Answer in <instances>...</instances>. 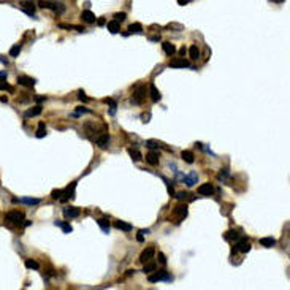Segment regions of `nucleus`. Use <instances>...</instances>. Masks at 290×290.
<instances>
[{
    "label": "nucleus",
    "mask_w": 290,
    "mask_h": 290,
    "mask_svg": "<svg viewBox=\"0 0 290 290\" xmlns=\"http://www.w3.org/2000/svg\"><path fill=\"white\" fill-rule=\"evenodd\" d=\"M129 154H130V157H132V160H133V162H140V160H141V154H140V151H137V149H130V151H129Z\"/></svg>",
    "instance_id": "nucleus-29"
},
{
    "label": "nucleus",
    "mask_w": 290,
    "mask_h": 290,
    "mask_svg": "<svg viewBox=\"0 0 290 290\" xmlns=\"http://www.w3.org/2000/svg\"><path fill=\"white\" fill-rule=\"evenodd\" d=\"M105 24V19H98V25H103Z\"/></svg>",
    "instance_id": "nucleus-49"
},
{
    "label": "nucleus",
    "mask_w": 290,
    "mask_h": 290,
    "mask_svg": "<svg viewBox=\"0 0 290 290\" xmlns=\"http://www.w3.org/2000/svg\"><path fill=\"white\" fill-rule=\"evenodd\" d=\"M260 244L265 246V247H273V246L276 244V239H274L273 236H266V238H262V239H260Z\"/></svg>",
    "instance_id": "nucleus-22"
},
{
    "label": "nucleus",
    "mask_w": 290,
    "mask_h": 290,
    "mask_svg": "<svg viewBox=\"0 0 290 290\" xmlns=\"http://www.w3.org/2000/svg\"><path fill=\"white\" fill-rule=\"evenodd\" d=\"M197 181H198V176H197L195 171H192L189 176H184V182H186L187 187H193V186L197 184Z\"/></svg>",
    "instance_id": "nucleus-13"
},
{
    "label": "nucleus",
    "mask_w": 290,
    "mask_h": 290,
    "mask_svg": "<svg viewBox=\"0 0 290 290\" xmlns=\"http://www.w3.org/2000/svg\"><path fill=\"white\" fill-rule=\"evenodd\" d=\"M144 97H146V87L144 86H140V87L135 89V92L132 95V102L137 103V105H140V103H143Z\"/></svg>",
    "instance_id": "nucleus-3"
},
{
    "label": "nucleus",
    "mask_w": 290,
    "mask_h": 290,
    "mask_svg": "<svg viewBox=\"0 0 290 290\" xmlns=\"http://www.w3.org/2000/svg\"><path fill=\"white\" fill-rule=\"evenodd\" d=\"M129 32L130 33H143V25L135 22V24H130L129 25Z\"/></svg>",
    "instance_id": "nucleus-24"
},
{
    "label": "nucleus",
    "mask_w": 290,
    "mask_h": 290,
    "mask_svg": "<svg viewBox=\"0 0 290 290\" xmlns=\"http://www.w3.org/2000/svg\"><path fill=\"white\" fill-rule=\"evenodd\" d=\"M159 159H160V155H159V152H155V151H149L148 154H146V162L149 163V165H157L159 163Z\"/></svg>",
    "instance_id": "nucleus-10"
},
{
    "label": "nucleus",
    "mask_w": 290,
    "mask_h": 290,
    "mask_svg": "<svg viewBox=\"0 0 290 290\" xmlns=\"http://www.w3.org/2000/svg\"><path fill=\"white\" fill-rule=\"evenodd\" d=\"M21 203H25V204H38L40 203V198H30V197H24L19 200Z\"/></svg>",
    "instance_id": "nucleus-27"
},
{
    "label": "nucleus",
    "mask_w": 290,
    "mask_h": 290,
    "mask_svg": "<svg viewBox=\"0 0 290 290\" xmlns=\"http://www.w3.org/2000/svg\"><path fill=\"white\" fill-rule=\"evenodd\" d=\"M159 281H173V276H170L167 271H157L154 274H149V282H159Z\"/></svg>",
    "instance_id": "nucleus-2"
},
{
    "label": "nucleus",
    "mask_w": 290,
    "mask_h": 290,
    "mask_svg": "<svg viewBox=\"0 0 290 290\" xmlns=\"http://www.w3.org/2000/svg\"><path fill=\"white\" fill-rule=\"evenodd\" d=\"M103 102H105V103H108V105H111V108H116V106H117V105H116V102H114V100H111V98H105Z\"/></svg>",
    "instance_id": "nucleus-39"
},
{
    "label": "nucleus",
    "mask_w": 290,
    "mask_h": 290,
    "mask_svg": "<svg viewBox=\"0 0 290 290\" xmlns=\"http://www.w3.org/2000/svg\"><path fill=\"white\" fill-rule=\"evenodd\" d=\"M235 251H239V252H249L251 251V243L247 238H239L235 244Z\"/></svg>",
    "instance_id": "nucleus-4"
},
{
    "label": "nucleus",
    "mask_w": 290,
    "mask_h": 290,
    "mask_svg": "<svg viewBox=\"0 0 290 290\" xmlns=\"http://www.w3.org/2000/svg\"><path fill=\"white\" fill-rule=\"evenodd\" d=\"M154 254H155V249H154L152 246H149V247H146V249L141 252V255H140V260H141V262L146 265V263H148V262H149V260L154 257Z\"/></svg>",
    "instance_id": "nucleus-6"
},
{
    "label": "nucleus",
    "mask_w": 290,
    "mask_h": 290,
    "mask_svg": "<svg viewBox=\"0 0 290 290\" xmlns=\"http://www.w3.org/2000/svg\"><path fill=\"white\" fill-rule=\"evenodd\" d=\"M162 49H163V53L167 54V56H173V54L176 53V48H175V45L168 43V41H163V43H162Z\"/></svg>",
    "instance_id": "nucleus-14"
},
{
    "label": "nucleus",
    "mask_w": 290,
    "mask_h": 290,
    "mask_svg": "<svg viewBox=\"0 0 290 290\" xmlns=\"http://www.w3.org/2000/svg\"><path fill=\"white\" fill-rule=\"evenodd\" d=\"M137 239H138V241L141 243V241H143V235H140V233H138V236H137Z\"/></svg>",
    "instance_id": "nucleus-47"
},
{
    "label": "nucleus",
    "mask_w": 290,
    "mask_h": 290,
    "mask_svg": "<svg viewBox=\"0 0 290 290\" xmlns=\"http://www.w3.org/2000/svg\"><path fill=\"white\" fill-rule=\"evenodd\" d=\"M7 220L13 222V224H21L24 220V214L19 211H8L7 213Z\"/></svg>",
    "instance_id": "nucleus-5"
},
{
    "label": "nucleus",
    "mask_w": 290,
    "mask_h": 290,
    "mask_svg": "<svg viewBox=\"0 0 290 290\" xmlns=\"http://www.w3.org/2000/svg\"><path fill=\"white\" fill-rule=\"evenodd\" d=\"M36 138H43L45 135H46V125H45V122H40L38 124V130H36Z\"/></svg>",
    "instance_id": "nucleus-25"
},
{
    "label": "nucleus",
    "mask_w": 290,
    "mask_h": 290,
    "mask_svg": "<svg viewBox=\"0 0 290 290\" xmlns=\"http://www.w3.org/2000/svg\"><path fill=\"white\" fill-rule=\"evenodd\" d=\"M159 146H160V143H159V141H155V140H148V141H146V148H149L151 151L157 149Z\"/></svg>",
    "instance_id": "nucleus-31"
},
{
    "label": "nucleus",
    "mask_w": 290,
    "mask_h": 290,
    "mask_svg": "<svg viewBox=\"0 0 290 290\" xmlns=\"http://www.w3.org/2000/svg\"><path fill=\"white\" fill-rule=\"evenodd\" d=\"M189 56H190L192 60H198L200 59V49L197 48V45H192L189 48Z\"/></svg>",
    "instance_id": "nucleus-19"
},
{
    "label": "nucleus",
    "mask_w": 290,
    "mask_h": 290,
    "mask_svg": "<svg viewBox=\"0 0 290 290\" xmlns=\"http://www.w3.org/2000/svg\"><path fill=\"white\" fill-rule=\"evenodd\" d=\"M18 84L25 86V87H33L35 86V79L30 76H18Z\"/></svg>",
    "instance_id": "nucleus-9"
},
{
    "label": "nucleus",
    "mask_w": 290,
    "mask_h": 290,
    "mask_svg": "<svg viewBox=\"0 0 290 290\" xmlns=\"http://www.w3.org/2000/svg\"><path fill=\"white\" fill-rule=\"evenodd\" d=\"M25 266L27 268H30V270H40V263L38 262H35V260H25Z\"/></svg>",
    "instance_id": "nucleus-30"
},
{
    "label": "nucleus",
    "mask_w": 290,
    "mask_h": 290,
    "mask_svg": "<svg viewBox=\"0 0 290 290\" xmlns=\"http://www.w3.org/2000/svg\"><path fill=\"white\" fill-rule=\"evenodd\" d=\"M78 97H79V100H82V102H89V97L82 92V91H79V94H78Z\"/></svg>",
    "instance_id": "nucleus-37"
},
{
    "label": "nucleus",
    "mask_w": 290,
    "mask_h": 290,
    "mask_svg": "<svg viewBox=\"0 0 290 290\" xmlns=\"http://www.w3.org/2000/svg\"><path fill=\"white\" fill-rule=\"evenodd\" d=\"M78 113H91V111H89L87 108H82V106H78ZM78 113H76V114H78Z\"/></svg>",
    "instance_id": "nucleus-41"
},
{
    "label": "nucleus",
    "mask_w": 290,
    "mask_h": 290,
    "mask_svg": "<svg viewBox=\"0 0 290 290\" xmlns=\"http://www.w3.org/2000/svg\"><path fill=\"white\" fill-rule=\"evenodd\" d=\"M230 173H228V170H224V171H220V176H228Z\"/></svg>",
    "instance_id": "nucleus-45"
},
{
    "label": "nucleus",
    "mask_w": 290,
    "mask_h": 290,
    "mask_svg": "<svg viewBox=\"0 0 290 290\" xmlns=\"http://www.w3.org/2000/svg\"><path fill=\"white\" fill-rule=\"evenodd\" d=\"M60 227H62L64 233H71V230H73V228H71V225H68V224H64V222H62V225H60Z\"/></svg>",
    "instance_id": "nucleus-36"
},
{
    "label": "nucleus",
    "mask_w": 290,
    "mask_h": 290,
    "mask_svg": "<svg viewBox=\"0 0 290 290\" xmlns=\"http://www.w3.org/2000/svg\"><path fill=\"white\" fill-rule=\"evenodd\" d=\"M81 19L84 21V22H87V24H92V22H95L97 18H95V14L91 10H84V11L81 13Z\"/></svg>",
    "instance_id": "nucleus-12"
},
{
    "label": "nucleus",
    "mask_w": 290,
    "mask_h": 290,
    "mask_svg": "<svg viewBox=\"0 0 290 290\" xmlns=\"http://www.w3.org/2000/svg\"><path fill=\"white\" fill-rule=\"evenodd\" d=\"M0 91H13L8 82H0Z\"/></svg>",
    "instance_id": "nucleus-34"
},
{
    "label": "nucleus",
    "mask_w": 290,
    "mask_h": 290,
    "mask_svg": "<svg viewBox=\"0 0 290 290\" xmlns=\"http://www.w3.org/2000/svg\"><path fill=\"white\" fill-rule=\"evenodd\" d=\"M114 227L119 228V230H122V231H132V225L127 224V222H124V220H117L114 224Z\"/></svg>",
    "instance_id": "nucleus-18"
},
{
    "label": "nucleus",
    "mask_w": 290,
    "mask_h": 290,
    "mask_svg": "<svg viewBox=\"0 0 290 290\" xmlns=\"http://www.w3.org/2000/svg\"><path fill=\"white\" fill-rule=\"evenodd\" d=\"M62 192H64V190H60V189H54L53 193H51V197H53V198H60Z\"/></svg>",
    "instance_id": "nucleus-35"
},
{
    "label": "nucleus",
    "mask_w": 290,
    "mask_h": 290,
    "mask_svg": "<svg viewBox=\"0 0 290 290\" xmlns=\"http://www.w3.org/2000/svg\"><path fill=\"white\" fill-rule=\"evenodd\" d=\"M173 214L178 216L179 219H184L187 216V204H178L176 208L173 209Z\"/></svg>",
    "instance_id": "nucleus-11"
},
{
    "label": "nucleus",
    "mask_w": 290,
    "mask_h": 290,
    "mask_svg": "<svg viewBox=\"0 0 290 290\" xmlns=\"http://www.w3.org/2000/svg\"><path fill=\"white\" fill-rule=\"evenodd\" d=\"M108 143H109V135H108V133H103V135H100V137L97 138V144H98V148H102V149H105V148L108 146Z\"/></svg>",
    "instance_id": "nucleus-15"
},
{
    "label": "nucleus",
    "mask_w": 290,
    "mask_h": 290,
    "mask_svg": "<svg viewBox=\"0 0 290 290\" xmlns=\"http://www.w3.org/2000/svg\"><path fill=\"white\" fill-rule=\"evenodd\" d=\"M97 224L102 227V230H103L105 233H108V231H109V222H108V219L102 217V219H98V220H97Z\"/></svg>",
    "instance_id": "nucleus-26"
},
{
    "label": "nucleus",
    "mask_w": 290,
    "mask_h": 290,
    "mask_svg": "<svg viewBox=\"0 0 290 290\" xmlns=\"http://www.w3.org/2000/svg\"><path fill=\"white\" fill-rule=\"evenodd\" d=\"M41 8H51L53 11H56V13H59V14H62L64 11H65V5L64 3H56V2H40L38 3Z\"/></svg>",
    "instance_id": "nucleus-1"
},
{
    "label": "nucleus",
    "mask_w": 290,
    "mask_h": 290,
    "mask_svg": "<svg viewBox=\"0 0 290 290\" xmlns=\"http://www.w3.org/2000/svg\"><path fill=\"white\" fill-rule=\"evenodd\" d=\"M187 195H189L187 192H178V193H175V197H176L178 200H184V198H186Z\"/></svg>",
    "instance_id": "nucleus-38"
},
{
    "label": "nucleus",
    "mask_w": 290,
    "mask_h": 290,
    "mask_svg": "<svg viewBox=\"0 0 290 290\" xmlns=\"http://www.w3.org/2000/svg\"><path fill=\"white\" fill-rule=\"evenodd\" d=\"M64 213H65V216H67V217H71V219H73V217H78V216L81 214L79 208H75V206H73V208H68V209H65Z\"/></svg>",
    "instance_id": "nucleus-21"
},
{
    "label": "nucleus",
    "mask_w": 290,
    "mask_h": 290,
    "mask_svg": "<svg viewBox=\"0 0 290 290\" xmlns=\"http://www.w3.org/2000/svg\"><path fill=\"white\" fill-rule=\"evenodd\" d=\"M5 78H7V70L0 71V81H2V79H5Z\"/></svg>",
    "instance_id": "nucleus-43"
},
{
    "label": "nucleus",
    "mask_w": 290,
    "mask_h": 290,
    "mask_svg": "<svg viewBox=\"0 0 290 290\" xmlns=\"http://www.w3.org/2000/svg\"><path fill=\"white\" fill-rule=\"evenodd\" d=\"M108 30H109L111 33H117V32L120 30V24L116 22V21H109V22H108Z\"/></svg>",
    "instance_id": "nucleus-23"
},
{
    "label": "nucleus",
    "mask_w": 290,
    "mask_h": 290,
    "mask_svg": "<svg viewBox=\"0 0 290 290\" xmlns=\"http://www.w3.org/2000/svg\"><path fill=\"white\" fill-rule=\"evenodd\" d=\"M41 109H43V106H41V105H36V106L30 108V109L24 114V117H33V116H38V114L41 113Z\"/></svg>",
    "instance_id": "nucleus-16"
},
{
    "label": "nucleus",
    "mask_w": 290,
    "mask_h": 290,
    "mask_svg": "<svg viewBox=\"0 0 290 290\" xmlns=\"http://www.w3.org/2000/svg\"><path fill=\"white\" fill-rule=\"evenodd\" d=\"M159 262H160L162 265H165V263H167V259H165V255H163L162 252H159Z\"/></svg>",
    "instance_id": "nucleus-40"
},
{
    "label": "nucleus",
    "mask_w": 290,
    "mask_h": 290,
    "mask_svg": "<svg viewBox=\"0 0 290 290\" xmlns=\"http://www.w3.org/2000/svg\"><path fill=\"white\" fill-rule=\"evenodd\" d=\"M213 192H214V186L209 184V182H204V184H201V186L198 187V193H200V195H204V197L213 195Z\"/></svg>",
    "instance_id": "nucleus-7"
},
{
    "label": "nucleus",
    "mask_w": 290,
    "mask_h": 290,
    "mask_svg": "<svg viewBox=\"0 0 290 290\" xmlns=\"http://www.w3.org/2000/svg\"><path fill=\"white\" fill-rule=\"evenodd\" d=\"M179 53H181V54H182V56H184V54H186V53H187V49H186V48H184V46H182V48H181V49H179Z\"/></svg>",
    "instance_id": "nucleus-46"
},
{
    "label": "nucleus",
    "mask_w": 290,
    "mask_h": 290,
    "mask_svg": "<svg viewBox=\"0 0 290 290\" xmlns=\"http://www.w3.org/2000/svg\"><path fill=\"white\" fill-rule=\"evenodd\" d=\"M125 18H127V14H125V13H116V14H114V21H116V22L124 21Z\"/></svg>",
    "instance_id": "nucleus-33"
},
{
    "label": "nucleus",
    "mask_w": 290,
    "mask_h": 290,
    "mask_svg": "<svg viewBox=\"0 0 290 290\" xmlns=\"http://www.w3.org/2000/svg\"><path fill=\"white\" fill-rule=\"evenodd\" d=\"M181 157H182V160L187 162V163H193V162H195V155H193L192 151H182V152H181Z\"/></svg>",
    "instance_id": "nucleus-17"
},
{
    "label": "nucleus",
    "mask_w": 290,
    "mask_h": 290,
    "mask_svg": "<svg viewBox=\"0 0 290 290\" xmlns=\"http://www.w3.org/2000/svg\"><path fill=\"white\" fill-rule=\"evenodd\" d=\"M178 3H179V5H186V3H189V2H187V0H184V2H182V0H179Z\"/></svg>",
    "instance_id": "nucleus-48"
},
{
    "label": "nucleus",
    "mask_w": 290,
    "mask_h": 290,
    "mask_svg": "<svg viewBox=\"0 0 290 290\" xmlns=\"http://www.w3.org/2000/svg\"><path fill=\"white\" fill-rule=\"evenodd\" d=\"M171 68H190V62L186 59H175L170 62Z\"/></svg>",
    "instance_id": "nucleus-8"
},
{
    "label": "nucleus",
    "mask_w": 290,
    "mask_h": 290,
    "mask_svg": "<svg viewBox=\"0 0 290 290\" xmlns=\"http://www.w3.org/2000/svg\"><path fill=\"white\" fill-rule=\"evenodd\" d=\"M155 270V263H146L143 268V273H152Z\"/></svg>",
    "instance_id": "nucleus-32"
},
{
    "label": "nucleus",
    "mask_w": 290,
    "mask_h": 290,
    "mask_svg": "<svg viewBox=\"0 0 290 290\" xmlns=\"http://www.w3.org/2000/svg\"><path fill=\"white\" fill-rule=\"evenodd\" d=\"M21 49H22V46H21V45H14V46H11V49H10V56H11V57H18V56H19V53H21Z\"/></svg>",
    "instance_id": "nucleus-28"
},
{
    "label": "nucleus",
    "mask_w": 290,
    "mask_h": 290,
    "mask_svg": "<svg viewBox=\"0 0 290 290\" xmlns=\"http://www.w3.org/2000/svg\"><path fill=\"white\" fill-rule=\"evenodd\" d=\"M149 233H151V230H149V228H143V230H140V235H143V236H144V235H149Z\"/></svg>",
    "instance_id": "nucleus-42"
},
{
    "label": "nucleus",
    "mask_w": 290,
    "mask_h": 290,
    "mask_svg": "<svg viewBox=\"0 0 290 290\" xmlns=\"http://www.w3.org/2000/svg\"><path fill=\"white\" fill-rule=\"evenodd\" d=\"M149 91H151V98H152V102H159V100L162 98L160 92L157 91V87H155L154 84H151V86H149Z\"/></svg>",
    "instance_id": "nucleus-20"
},
{
    "label": "nucleus",
    "mask_w": 290,
    "mask_h": 290,
    "mask_svg": "<svg viewBox=\"0 0 290 290\" xmlns=\"http://www.w3.org/2000/svg\"><path fill=\"white\" fill-rule=\"evenodd\" d=\"M151 41H159V36H151Z\"/></svg>",
    "instance_id": "nucleus-50"
},
{
    "label": "nucleus",
    "mask_w": 290,
    "mask_h": 290,
    "mask_svg": "<svg viewBox=\"0 0 290 290\" xmlns=\"http://www.w3.org/2000/svg\"><path fill=\"white\" fill-rule=\"evenodd\" d=\"M149 117H151V114H143V120L144 122H149Z\"/></svg>",
    "instance_id": "nucleus-44"
}]
</instances>
